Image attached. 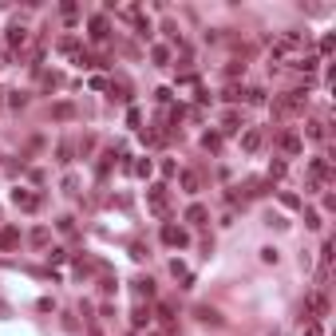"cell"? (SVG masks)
I'll return each mask as SVG.
<instances>
[{
	"label": "cell",
	"instance_id": "obj_1",
	"mask_svg": "<svg viewBox=\"0 0 336 336\" xmlns=\"http://www.w3.org/2000/svg\"><path fill=\"white\" fill-rule=\"evenodd\" d=\"M301 107H305V91H289L285 99H277V103H273L277 115H293V111H301Z\"/></svg>",
	"mask_w": 336,
	"mask_h": 336
},
{
	"label": "cell",
	"instance_id": "obj_2",
	"mask_svg": "<svg viewBox=\"0 0 336 336\" xmlns=\"http://www.w3.org/2000/svg\"><path fill=\"white\" fill-rule=\"evenodd\" d=\"M147 202H151V210H154V214H166V186H162V182H154L151 186V190H147Z\"/></svg>",
	"mask_w": 336,
	"mask_h": 336
},
{
	"label": "cell",
	"instance_id": "obj_3",
	"mask_svg": "<svg viewBox=\"0 0 336 336\" xmlns=\"http://www.w3.org/2000/svg\"><path fill=\"white\" fill-rule=\"evenodd\" d=\"M162 242H166L170 249H182V245L190 242V233H186V229H178V226H162Z\"/></svg>",
	"mask_w": 336,
	"mask_h": 336
},
{
	"label": "cell",
	"instance_id": "obj_4",
	"mask_svg": "<svg viewBox=\"0 0 336 336\" xmlns=\"http://www.w3.org/2000/svg\"><path fill=\"white\" fill-rule=\"evenodd\" d=\"M107 36H111L107 16H103V12H99V16H91V40H95V44H107Z\"/></svg>",
	"mask_w": 336,
	"mask_h": 336
},
{
	"label": "cell",
	"instance_id": "obj_5",
	"mask_svg": "<svg viewBox=\"0 0 336 336\" xmlns=\"http://www.w3.org/2000/svg\"><path fill=\"white\" fill-rule=\"evenodd\" d=\"M178 182H182V190H186V194H198V190H202L198 170H182V174H178Z\"/></svg>",
	"mask_w": 336,
	"mask_h": 336
},
{
	"label": "cell",
	"instance_id": "obj_6",
	"mask_svg": "<svg viewBox=\"0 0 336 336\" xmlns=\"http://www.w3.org/2000/svg\"><path fill=\"white\" fill-rule=\"evenodd\" d=\"M12 202L20 210H36L40 206V194H28V190H12Z\"/></svg>",
	"mask_w": 336,
	"mask_h": 336
},
{
	"label": "cell",
	"instance_id": "obj_7",
	"mask_svg": "<svg viewBox=\"0 0 336 336\" xmlns=\"http://www.w3.org/2000/svg\"><path fill=\"white\" fill-rule=\"evenodd\" d=\"M12 245H20V229L4 226V229H0V249H12Z\"/></svg>",
	"mask_w": 336,
	"mask_h": 336
},
{
	"label": "cell",
	"instance_id": "obj_8",
	"mask_svg": "<svg viewBox=\"0 0 336 336\" xmlns=\"http://www.w3.org/2000/svg\"><path fill=\"white\" fill-rule=\"evenodd\" d=\"M313 182H328V158H313Z\"/></svg>",
	"mask_w": 336,
	"mask_h": 336
},
{
	"label": "cell",
	"instance_id": "obj_9",
	"mask_svg": "<svg viewBox=\"0 0 336 336\" xmlns=\"http://www.w3.org/2000/svg\"><path fill=\"white\" fill-rule=\"evenodd\" d=\"M198 321H202V324H214V328H218V324H222V317H218V308L198 305Z\"/></svg>",
	"mask_w": 336,
	"mask_h": 336
},
{
	"label": "cell",
	"instance_id": "obj_10",
	"mask_svg": "<svg viewBox=\"0 0 336 336\" xmlns=\"http://www.w3.org/2000/svg\"><path fill=\"white\" fill-rule=\"evenodd\" d=\"M47 242H52L47 226H36V229H32V245H36V249H47Z\"/></svg>",
	"mask_w": 336,
	"mask_h": 336
},
{
	"label": "cell",
	"instance_id": "obj_11",
	"mask_svg": "<svg viewBox=\"0 0 336 336\" xmlns=\"http://www.w3.org/2000/svg\"><path fill=\"white\" fill-rule=\"evenodd\" d=\"M281 147H285L289 154H301V147H305V142H301V135H293V131H289V135H281Z\"/></svg>",
	"mask_w": 336,
	"mask_h": 336
},
{
	"label": "cell",
	"instance_id": "obj_12",
	"mask_svg": "<svg viewBox=\"0 0 336 336\" xmlns=\"http://www.w3.org/2000/svg\"><path fill=\"white\" fill-rule=\"evenodd\" d=\"M24 40H28V28H24V24H12V28H8V44H24Z\"/></svg>",
	"mask_w": 336,
	"mask_h": 336
},
{
	"label": "cell",
	"instance_id": "obj_13",
	"mask_svg": "<svg viewBox=\"0 0 336 336\" xmlns=\"http://www.w3.org/2000/svg\"><path fill=\"white\" fill-rule=\"evenodd\" d=\"M135 293H138V297H154V281H151V277H138Z\"/></svg>",
	"mask_w": 336,
	"mask_h": 336
},
{
	"label": "cell",
	"instance_id": "obj_14",
	"mask_svg": "<svg viewBox=\"0 0 336 336\" xmlns=\"http://www.w3.org/2000/svg\"><path fill=\"white\" fill-rule=\"evenodd\" d=\"M186 222L202 226V222H206V206H190V210H186Z\"/></svg>",
	"mask_w": 336,
	"mask_h": 336
},
{
	"label": "cell",
	"instance_id": "obj_15",
	"mask_svg": "<svg viewBox=\"0 0 336 336\" xmlns=\"http://www.w3.org/2000/svg\"><path fill=\"white\" fill-rule=\"evenodd\" d=\"M56 162H63V166L71 162V142H60V147H56Z\"/></svg>",
	"mask_w": 336,
	"mask_h": 336
},
{
	"label": "cell",
	"instance_id": "obj_16",
	"mask_svg": "<svg viewBox=\"0 0 336 336\" xmlns=\"http://www.w3.org/2000/svg\"><path fill=\"white\" fill-rule=\"evenodd\" d=\"M52 115H56V119H71V115H76V107H71V103H56V107H52Z\"/></svg>",
	"mask_w": 336,
	"mask_h": 336
},
{
	"label": "cell",
	"instance_id": "obj_17",
	"mask_svg": "<svg viewBox=\"0 0 336 336\" xmlns=\"http://www.w3.org/2000/svg\"><path fill=\"white\" fill-rule=\"evenodd\" d=\"M242 147H245V151H257V147H261V131H249V135L242 138Z\"/></svg>",
	"mask_w": 336,
	"mask_h": 336
},
{
	"label": "cell",
	"instance_id": "obj_18",
	"mask_svg": "<svg viewBox=\"0 0 336 336\" xmlns=\"http://www.w3.org/2000/svg\"><path fill=\"white\" fill-rule=\"evenodd\" d=\"M158 324H166V328L174 324V308L170 305H158Z\"/></svg>",
	"mask_w": 336,
	"mask_h": 336
},
{
	"label": "cell",
	"instance_id": "obj_19",
	"mask_svg": "<svg viewBox=\"0 0 336 336\" xmlns=\"http://www.w3.org/2000/svg\"><path fill=\"white\" fill-rule=\"evenodd\" d=\"M222 127H226L229 135H233V131H242V119H237V115H233V111H229V115H226V123H222Z\"/></svg>",
	"mask_w": 336,
	"mask_h": 336
},
{
	"label": "cell",
	"instance_id": "obj_20",
	"mask_svg": "<svg viewBox=\"0 0 336 336\" xmlns=\"http://www.w3.org/2000/svg\"><path fill=\"white\" fill-rule=\"evenodd\" d=\"M142 324H151V313L138 305V308H135V328H142Z\"/></svg>",
	"mask_w": 336,
	"mask_h": 336
},
{
	"label": "cell",
	"instance_id": "obj_21",
	"mask_svg": "<svg viewBox=\"0 0 336 336\" xmlns=\"http://www.w3.org/2000/svg\"><path fill=\"white\" fill-rule=\"evenodd\" d=\"M56 226H60V233H76V218H60Z\"/></svg>",
	"mask_w": 336,
	"mask_h": 336
},
{
	"label": "cell",
	"instance_id": "obj_22",
	"mask_svg": "<svg viewBox=\"0 0 336 336\" xmlns=\"http://www.w3.org/2000/svg\"><path fill=\"white\" fill-rule=\"evenodd\" d=\"M305 226L317 229V226H321V214H317V210H305Z\"/></svg>",
	"mask_w": 336,
	"mask_h": 336
},
{
	"label": "cell",
	"instance_id": "obj_23",
	"mask_svg": "<svg viewBox=\"0 0 336 336\" xmlns=\"http://www.w3.org/2000/svg\"><path fill=\"white\" fill-rule=\"evenodd\" d=\"M242 95H245V87H226V103H237Z\"/></svg>",
	"mask_w": 336,
	"mask_h": 336
},
{
	"label": "cell",
	"instance_id": "obj_24",
	"mask_svg": "<svg viewBox=\"0 0 336 336\" xmlns=\"http://www.w3.org/2000/svg\"><path fill=\"white\" fill-rule=\"evenodd\" d=\"M202 147H206V151H218V147H222V138H218V135H206V138H202Z\"/></svg>",
	"mask_w": 336,
	"mask_h": 336
},
{
	"label": "cell",
	"instance_id": "obj_25",
	"mask_svg": "<svg viewBox=\"0 0 336 336\" xmlns=\"http://www.w3.org/2000/svg\"><path fill=\"white\" fill-rule=\"evenodd\" d=\"M131 257H135V261H142V257H147V245H142V242H135V245H131Z\"/></svg>",
	"mask_w": 336,
	"mask_h": 336
},
{
	"label": "cell",
	"instance_id": "obj_26",
	"mask_svg": "<svg viewBox=\"0 0 336 336\" xmlns=\"http://www.w3.org/2000/svg\"><path fill=\"white\" fill-rule=\"evenodd\" d=\"M281 206H289V210H297V206H301V198H297V194H281Z\"/></svg>",
	"mask_w": 336,
	"mask_h": 336
},
{
	"label": "cell",
	"instance_id": "obj_27",
	"mask_svg": "<svg viewBox=\"0 0 336 336\" xmlns=\"http://www.w3.org/2000/svg\"><path fill=\"white\" fill-rule=\"evenodd\" d=\"M281 174H285V162H273V166H269V182H273V178H281Z\"/></svg>",
	"mask_w": 336,
	"mask_h": 336
},
{
	"label": "cell",
	"instance_id": "obj_28",
	"mask_svg": "<svg viewBox=\"0 0 336 336\" xmlns=\"http://www.w3.org/2000/svg\"><path fill=\"white\" fill-rule=\"evenodd\" d=\"M36 308H40V313H52V308H56V301H52V297H40V305H36Z\"/></svg>",
	"mask_w": 336,
	"mask_h": 336
},
{
	"label": "cell",
	"instance_id": "obj_29",
	"mask_svg": "<svg viewBox=\"0 0 336 336\" xmlns=\"http://www.w3.org/2000/svg\"><path fill=\"white\" fill-rule=\"evenodd\" d=\"M151 336H158V332H151Z\"/></svg>",
	"mask_w": 336,
	"mask_h": 336
}]
</instances>
